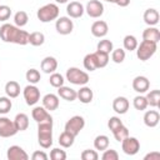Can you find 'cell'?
Masks as SVG:
<instances>
[{"instance_id":"cell-1","label":"cell","mask_w":160,"mask_h":160,"mask_svg":"<svg viewBox=\"0 0 160 160\" xmlns=\"http://www.w3.org/2000/svg\"><path fill=\"white\" fill-rule=\"evenodd\" d=\"M0 39L5 42L26 45V44H29V32L25 30H21L16 25L5 22L0 28Z\"/></svg>"},{"instance_id":"cell-2","label":"cell","mask_w":160,"mask_h":160,"mask_svg":"<svg viewBox=\"0 0 160 160\" xmlns=\"http://www.w3.org/2000/svg\"><path fill=\"white\" fill-rule=\"evenodd\" d=\"M38 141L44 149H49L52 145V121L38 124Z\"/></svg>"},{"instance_id":"cell-3","label":"cell","mask_w":160,"mask_h":160,"mask_svg":"<svg viewBox=\"0 0 160 160\" xmlns=\"http://www.w3.org/2000/svg\"><path fill=\"white\" fill-rule=\"evenodd\" d=\"M59 6L56 4H46L41 8H39L36 16L41 22H50L52 20H56L59 18Z\"/></svg>"},{"instance_id":"cell-4","label":"cell","mask_w":160,"mask_h":160,"mask_svg":"<svg viewBox=\"0 0 160 160\" xmlns=\"http://www.w3.org/2000/svg\"><path fill=\"white\" fill-rule=\"evenodd\" d=\"M156 49H158V44H155L152 41L142 40L140 44H138V48L135 49L136 50V56H138L139 60L146 61L156 52Z\"/></svg>"},{"instance_id":"cell-5","label":"cell","mask_w":160,"mask_h":160,"mask_svg":"<svg viewBox=\"0 0 160 160\" xmlns=\"http://www.w3.org/2000/svg\"><path fill=\"white\" fill-rule=\"evenodd\" d=\"M66 80L69 82L74 84V85L82 86V85H86L89 82L90 78H89V74L88 72L80 70L79 68H74L72 66V68H69L66 70Z\"/></svg>"},{"instance_id":"cell-6","label":"cell","mask_w":160,"mask_h":160,"mask_svg":"<svg viewBox=\"0 0 160 160\" xmlns=\"http://www.w3.org/2000/svg\"><path fill=\"white\" fill-rule=\"evenodd\" d=\"M85 126V120L82 116L80 115H75L72 118H70L66 124H65V131H69L70 134H72L75 138L80 134V131L84 129Z\"/></svg>"},{"instance_id":"cell-7","label":"cell","mask_w":160,"mask_h":160,"mask_svg":"<svg viewBox=\"0 0 160 160\" xmlns=\"http://www.w3.org/2000/svg\"><path fill=\"white\" fill-rule=\"evenodd\" d=\"M22 95H24L25 102H26L29 106L35 105V104L40 100V90H39L35 85H32V84H30V85H28V86L24 88Z\"/></svg>"},{"instance_id":"cell-8","label":"cell","mask_w":160,"mask_h":160,"mask_svg":"<svg viewBox=\"0 0 160 160\" xmlns=\"http://www.w3.org/2000/svg\"><path fill=\"white\" fill-rule=\"evenodd\" d=\"M121 149L126 155H135L140 150V142L134 136H126L121 141Z\"/></svg>"},{"instance_id":"cell-9","label":"cell","mask_w":160,"mask_h":160,"mask_svg":"<svg viewBox=\"0 0 160 160\" xmlns=\"http://www.w3.org/2000/svg\"><path fill=\"white\" fill-rule=\"evenodd\" d=\"M55 29L60 35H69L74 29V22L69 16H60L56 19Z\"/></svg>"},{"instance_id":"cell-10","label":"cell","mask_w":160,"mask_h":160,"mask_svg":"<svg viewBox=\"0 0 160 160\" xmlns=\"http://www.w3.org/2000/svg\"><path fill=\"white\" fill-rule=\"evenodd\" d=\"M16 132L18 130L12 120L5 116L0 118V136L1 138H10V136H14Z\"/></svg>"},{"instance_id":"cell-11","label":"cell","mask_w":160,"mask_h":160,"mask_svg":"<svg viewBox=\"0 0 160 160\" xmlns=\"http://www.w3.org/2000/svg\"><path fill=\"white\" fill-rule=\"evenodd\" d=\"M85 11L90 18H100L104 14V5L99 0H90L85 6Z\"/></svg>"},{"instance_id":"cell-12","label":"cell","mask_w":160,"mask_h":160,"mask_svg":"<svg viewBox=\"0 0 160 160\" xmlns=\"http://www.w3.org/2000/svg\"><path fill=\"white\" fill-rule=\"evenodd\" d=\"M6 158L9 160H28L29 155L25 152V150L19 145H12L8 149Z\"/></svg>"},{"instance_id":"cell-13","label":"cell","mask_w":160,"mask_h":160,"mask_svg":"<svg viewBox=\"0 0 160 160\" xmlns=\"http://www.w3.org/2000/svg\"><path fill=\"white\" fill-rule=\"evenodd\" d=\"M32 119L39 124V122H45V121H52L51 115L44 106H35L31 111Z\"/></svg>"},{"instance_id":"cell-14","label":"cell","mask_w":160,"mask_h":160,"mask_svg":"<svg viewBox=\"0 0 160 160\" xmlns=\"http://www.w3.org/2000/svg\"><path fill=\"white\" fill-rule=\"evenodd\" d=\"M84 11H85V8L82 6V4L80 1H71L66 6V12H68L69 18H72V19L81 18Z\"/></svg>"},{"instance_id":"cell-15","label":"cell","mask_w":160,"mask_h":160,"mask_svg":"<svg viewBox=\"0 0 160 160\" xmlns=\"http://www.w3.org/2000/svg\"><path fill=\"white\" fill-rule=\"evenodd\" d=\"M149 88H150V81H149V79L146 76L139 75V76L134 78V80H132V89L136 92H139V94L148 92Z\"/></svg>"},{"instance_id":"cell-16","label":"cell","mask_w":160,"mask_h":160,"mask_svg":"<svg viewBox=\"0 0 160 160\" xmlns=\"http://www.w3.org/2000/svg\"><path fill=\"white\" fill-rule=\"evenodd\" d=\"M129 106H130V102L129 100L125 98V96H118L114 99L112 101V109L116 114H126L128 110H129Z\"/></svg>"},{"instance_id":"cell-17","label":"cell","mask_w":160,"mask_h":160,"mask_svg":"<svg viewBox=\"0 0 160 160\" xmlns=\"http://www.w3.org/2000/svg\"><path fill=\"white\" fill-rule=\"evenodd\" d=\"M109 31V26L104 20H98L91 25V34L95 38H104Z\"/></svg>"},{"instance_id":"cell-18","label":"cell","mask_w":160,"mask_h":160,"mask_svg":"<svg viewBox=\"0 0 160 160\" xmlns=\"http://www.w3.org/2000/svg\"><path fill=\"white\" fill-rule=\"evenodd\" d=\"M40 68L45 74H52L58 69V60L54 56H45L41 60Z\"/></svg>"},{"instance_id":"cell-19","label":"cell","mask_w":160,"mask_h":160,"mask_svg":"<svg viewBox=\"0 0 160 160\" xmlns=\"http://www.w3.org/2000/svg\"><path fill=\"white\" fill-rule=\"evenodd\" d=\"M59 96L55 94H46L42 98V106L48 110V111H54L59 108Z\"/></svg>"},{"instance_id":"cell-20","label":"cell","mask_w":160,"mask_h":160,"mask_svg":"<svg viewBox=\"0 0 160 160\" xmlns=\"http://www.w3.org/2000/svg\"><path fill=\"white\" fill-rule=\"evenodd\" d=\"M160 121V114L156 110H149L144 115V124L148 128H155Z\"/></svg>"},{"instance_id":"cell-21","label":"cell","mask_w":160,"mask_h":160,"mask_svg":"<svg viewBox=\"0 0 160 160\" xmlns=\"http://www.w3.org/2000/svg\"><path fill=\"white\" fill-rule=\"evenodd\" d=\"M142 40H148V41H152L155 44L159 42L160 40V31L158 28L154 26H149L142 31Z\"/></svg>"},{"instance_id":"cell-22","label":"cell","mask_w":160,"mask_h":160,"mask_svg":"<svg viewBox=\"0 0 160 160\" xmlns=\"http://www.w3.org/2000/svg\"><path fill=\"white\" fill-rule=\"evenodd\" d=\"M58 96H60L61 99H64L66 101H74V100H76L78 94H76V90L62 85V86L58 88Z\"/></svg>"},{"instance_id":"cell-23","label":"cell","mask_w":160,"mask_h":160,"mask_svg":"<svg viewBox=\"0 0 160 160\" xmlns=\"http://www.w3.org/2000/svg\"><path fill=\"white\" fill-rule=\"evenodd\" d=\"M76 94H78L76 99H79L80 102H82V104H89V102L92 101L94 94H92V90H91L89 86L82 85V86L80 88V90L76 91Z\"/></svg>"},{"instance_id":"cell-24","label":"cell","mask_w":160,"mask_h":160,"mask_svg":"<svg viewBox=\"0 0 160 160\" xmlns=\"http://www.w3.org/2000/svg\"><path fill=\"white\" fill-rule=\"evenodd\" d=\"M144 21H145V24H148L149 26H155L158 22H159V18H160V15H159V12H158V10L156 9H146L145 10V12H144Z\"/></svg>"},{"instance_id":"cell-25","label":"cell","mask_w":160,"mask_h":160,"mask_svg":"<svg viewBox=\"0 0 160 160\" xmlns=\"http://www.w3.org/2000/svg\"><path fill=\"white\" fill-rule=\"evenodd\" d=\"M5 92L6 95L10 98V99H15L20 95V85L18 81H14V80H10L6 82L5 85Z\"/></svg>"},{"instance_id":"cell-26","label":"cell","mask_w":160,"mask_h":160,"mask_svg":"<svg viewBox=\"0 0 160 160\" xmlns=\"http://www.w3.org/2000/svg\"><path fill=\"white\" fill-rule=\"evenodd\" d=\"M15 124V128L18 131H24L29 128V116L24 112H20L15 116V119L12 120Z\"/></svg>"},{"instance_id":"cell-27","label":"cell","mask_w":160,"mask_h":160,"mask_svg":"<svg viewBox=\"0 0 160 160\" xmlns=\"http://www.w3.org/2000/svg\"><path fill=\"white\" fill-rule=\"evenodd\" d=\"M84 68L89 71H94L96 69H99V62L96 59L95 52H90L88 55H85L84 58Z\"/></svg>"},{"instance_id":"cell-28","label":"cell","mask_w":160,"mask_h":160,"mask_svg":"<svg viewBox=\"0 0 160 160\" xmlns=\"http://www.w3.org/2000/svg\"><path fill=\"white\" fill-rule=\"evenodd\" d=\"M146 101L148 106L150 105L151 108H159L160 106V90H151L146 94Z\"/></svg>"},{"instance_id":"cell-29","label":"cell","mask_w":160,"mask_h":160,"mask_svg":"<svg viewBox=\"0 0 160 160\" xmlns=\"http://www.w3.org/2000/svg\"><path fill=\"white\" fill-rule=\"evenodd\" d=\"M74 141H75V136L72 134H70L69 131H65L64 130L60 134V136H59V144L62 148H70V146H72Z\"/></svg>"},{"instance_id":"cell-30","label":"cell","mask_w":160,"mask_h":160,"mask_svg":"<svg viewBox=\"0 0 160 160\" xmlns=\"http://www.w3.org/2000/svg\"><path fill=\"white\" fill-rule=\"evenodd\" d=\"M45 42V35L40 31H34L29 34V44L32 46H40Z\"/></svg>"},{"instance_id":"cell-31","label":"cell","mask_w":160,"mask_h":160,"mask_svg":"<svg viewBox=\"0 0 160 160\" xmlns=\"http://www.w3.org/2000/svg\"><path fill=\"white\" fill-rule=\"evenodd\" d=\"M94 148L96 150L104 151L105 149L109 148V138L106 135H98L94 140Z\"/></svg>"},{"instance_id":"cell-32","label":"cell","mask_w":160,"mask_h":160,"mask_svg":"<svg viewBox=\"0 0 160 160\" xmlns=\"http://www.w3.org/2000/svg\"><path fill=\"white\" fill-rule=\"evenodd\" d=\"M122 44H124V49L128 50V51H134L136 48H138V40L134 35H126L122 40Z\"/></svg>"},{"instance_id":"cell-33","label":"cell","mask_w":160,"mask_h":160,"mask_svg":"<svg viewBox=\"0 0 160 160\" xmlns=\"http://www.w3.org/2000/svg\"><path fill=\"white\" fill-rule=\"evenodd\" d=\"M28 20H29V16H28V14H26L25 11H22V10L18 11V12L14 15V22H15V25H16L18 28L25 26V25L28 24Z\"/></svg>"},{"instance_id":"cell-34","label":"cell","mask_w":160,"mask_h":160,"mask_svg":"<svg viewBox=\"0 0 160 160\" xmlns=\"http://www.w3.org/2000/svg\"><path fill=\"white\" fill-rule=\"evenodd\" d=\"M25 78H26V80H28L30 84L35 85V84H38V82L40 81L41 75H40V71H39V70H36V69H29V70L26 71V74H25Z\"/></svg>"},{"instance_id":"cell-35","label":"cell","mask_w":160,"mask_h":160,"mask_svg":"<svg viewBox=\"0 0 160 160\" xmlns=\"http://www.w3.org/2000/svg\"><path fill=\"white\" fill-rule=\"evenodd\" d=\"M114 49V45L112 42L109 40V39H102L98 42V46H96V50L99 51H102V52H106V54H110Z\"/></svg>"},{"instance_id":"cell-36","label":"cell","mask_w":160,"mask_h":160,"mask_svg":"<svg viewBox=\"0 0 160 160\" xmlns=\"http://www.w3.org/2000/svg\"><path fill=\"white\" fill-rule=\"evenodd\" d=\"M64 76L61 75V74H59V72H52L51 75H50V79H49V82H50V85L52 86V88H60V86H62L64 85Z\"/></svg>"},{"instance_id":"cell-37","label":"cell","mask_w":160,"mask_h":160,"mask_svg":"<svg viewBox=\"0 0 160 160\" xmlns=\"http://www.w3.org/2000/svg\"><path fill=\"white\" fill-rule=\"evenodd\" d=\"M132 105H134V108H135L136 110H139V111L145 110V109L148 108L146 98L142 96V95H138V96H135L134 100H132Z\"/></svg>"},{"instance_id":"cell-38","label":"cell","mask_w":160,"mask_h":160,"mask_svg":"<svg viewBox=\"0 0 160 160\" xmlns=\"http://www.w3.org/2000/svg\"><path fill=\"white\" fill-rule=\"evenodd\" d=\"M11 100L9 96H0V114L5 115L11 110Z\"/></svg>"},{"instance_id":"cell-39","label":"cell","mask_w":160,"mask_h":160,"mask_svg":"<svg viewBox=\"0 0 160 160\" xmlns=\"http://www.w3.org/2000/svg\"><path fill=\"white\" fill-rule=\"evenodd\" d=\"M112 134H114L115 140H116V141H119V142H121L126 136H129V130H128V128H126V126H124V124H122L120 128H118L116 130H114V131H112Z\"/></svg>"},{"instance_id":"cell-40","label":"cell","mask_w":160,"mask_h":160,"mask_svg":"<svg viewBox=\"0 0 160 160\" xmlns=\"http://www.w3.org/2000/svg\"><path fill=\"white\" fill-rule=\"evenodd\" d=\"M111 60L116 64H121L125 60V50L124 49H112L111 51Z\"/></svg>"},{"instance_id":"cell-41","label":"cell","mask_w":160,"mask_h":160,"mask_svg":"<svg viewBox=\"0 0 160 160\" xmlns=\"http://www.w3.org/2000/svg\"><path fill=\"white\" fill-rule=\"evenodd\" d=\"M95 55H96V59H98V62H99V69L100 68H105L108 65V62H109V54L96 50Z\"/></svg>"},{"instance_id":"cell-42","label":"cell","mask_w":160,"mask_h":160,"mask_svg":"<svg viewBox=\"0 0 160 160\" xmlns=\"http://www.w3.org/2000/svg\"><path fill=\"white\" fill-rule=\"evenodd\" d=\"M50 159L51 160H65L66 159V152L59 148H55L50 151Z\"/></svg>"},{"instance_id":"cell-43","label":"cell","mask_w":160,"mask_h":160,"mask_svg":"<svg viewBox=\"0 0 160 160\" xmlns=\"http://www.w3.org/2000/svg\"><path fill=\"white\" fill-rule=\"evenodd\" d=\"M80 156L82 160H98L99 159V154L96 152V150H91V149L84 150Z\"/></svg>"},{"instance_id":"cell-44","label":"cell","mask_w":160,"mask_h":160,"mask_svg":"<svg viewBox=\"0 0 160 160\" xmlns=\"http://www.w3.org/2000/svg\"><path fill=\"white\" fill-rule=\"evenodd\" d=\"M101 159L102 160H118L119 159V154L114 149H105L102 155H101Z\"/></svg>"},{"instance_id":"cell-45","label":"cell","mask_w":160,"mask_h":160,"mask_svg":"<svg viewBox=\"0 0 160 160\" xmlns=\"http://www.w3.org/2000/svg\"><path fill=\"white\" fill-rule=\"evenodd\" d=\"M122 125V121L120 120V118H118V116H111L110 119H109V121H108V128L110 129V131L112 132L114 130H116L118 128H120Z\"/></svg>"},{"instance_id":"cell-46","label":"cell","mask_w":160,"mask_h":160,"mask_svg":"<svg viewBox=\"0 0 160 160\" xmlns=\"http://www.w3.org/2000/svg\"><path fill=\"white\" fill-rule=\"evenodd\" d=\"M11 16V9L8 5H0V21H6Z\"/></svg>"},{"instance_id":"cell-47","label":"cell","mask_w":160,"mask_h":160,"mask_svg":"<svg viewBox=\"0 0 160 160\" xmlns=\"http://www.w3.org/2000/svg\"><path fill=\"white\" fill-rule=\"evenodd\" d=\"M48 155L44 152V151H34V154L31 155V159L32 160H48Z\"/></svg>"},{"instance_id":"cell-48","label":"cell","mask_w":160,"mask_h":160,"mask_svg":"<svg viewBox=\"0 0 160 160\" xmlns=\"http://www.w3.org/2000/svg\"><path fill=\"white\" fill-rule=\"evenodd\" d=\"M145 160H160V152L159 151H154V152H150V154H146L144 156Z\"/></svg>"},{"instance_id":"cell-49","label":"cell","mask_w":160,"mask_h":160,"mask_svg":"<svg viewBox=\"0 0 160 160\" xmlns=\"http://www.w3.org/2000/svg\"><path fill=\"white\" fill-rule=\"evenodd\" d=\"M115 4L118 6H120V8H125V6H128L130 4V0H116Z\"/></svg>"},{"instance_id":"cell-50","label":"cell","mask_w":160,"mask_h":160,"mask_svg":"<svg viewBox=\"0 0 160 160\" xmlns=\"http://www.w3.org/2000/svg\"><path fill=\"white\" fill-rule=\"evenodd\" d=\"M58 4H65V2H68V0H55Z\"/></svg>"},{"instance_id":"cell-51","label":"cell","mask_w":160,"mask_h":160,"mask_svg":"<svg viewBox=\"0 0 160 160\" xmlns=\"http://www.w3.org/2000/svg\"><path fill=\"white\" fill-rule=\"evenodd\" d=\"M104 1H108V2H114V4H115V1H116V0H104Z\"/></svg>"}]
</instances>
